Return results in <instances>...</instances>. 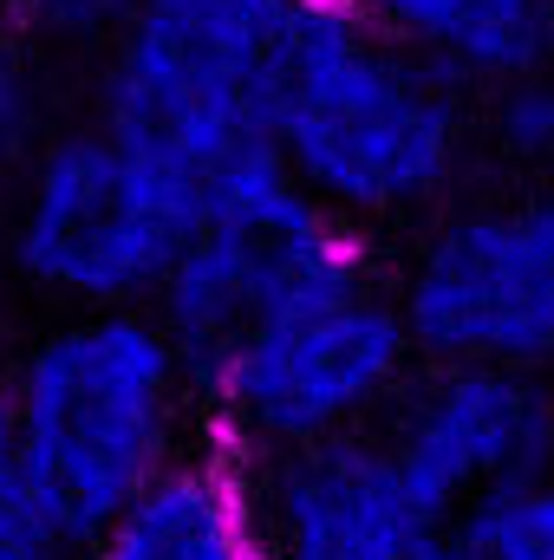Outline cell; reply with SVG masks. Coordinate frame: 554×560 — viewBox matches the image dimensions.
Instances as JSON below:
<instances>
[{
    "mask_svg": "<svg viewBox=\"0 0 554 560\" xmlns=\"http://www.w3.org/2000/svg\"><path fill=\"white\" fill-rule=\"evenodd\" d=\"M209 436L196 372L150 306L72 313L13 372V463L85 548Z\"/></svg>",
    "mask_w": 554,
    "mask_h": 560,
    "instance_id": "cell-1",
    "label": "cell"
},
{
    "mask_svg": "<svg viewBox=\"0 0 554 560\" xmlns=\"http://www.w3.org/2000/svg\"><path fill=\"white\" fill-rule=\"evenodd\" d=\"M268 150L339 222H399L430 209L463 170V85L392 46L372 20H300L268 79Z\"/></svg>",
    "mask_w": 554,
    "mask_h": 560,
    "instance_id": "cell-2",
    "label": "cell"
},
{
    "mask_svg": "<svg viewBox=\"0 0 554 560\" xmlns=\"http://www.w3.org/2000/svg\"><path fill=\"white\" fill-rule=\"evenodd\" d=\"M359 287H372L366 235L313 202L275 163V150H262L203 196L189 248L157 287L150 313L203 378L262 326Z\"/></svg>",
    "mask_w": 554,
    "mask_h": 560,
    "instance_id": "cell-3",
    "label": "cell"
},
{
    "mask_svg": "<svg viewBox=\"0 0 554 560\" xmlns=\"http://www.w3.org/2000/svg\"><path fill=\"white\" fill-rule=\"evenodd\" d=\"M203 196L143 170L99 125L53 131L13 183L7 255L39 293L79 313L150 306L170 280Z\"/></svg>",
    "mask_w": 554,
    "mask_h": 560,
    "instance_id": "cell-4",
    "label": "cell"
},
{
    "mask_svg": "<svg viewBox=\"0 0 554 560\" xmlns=\"http://www.w3.org/2000/svg\"><path fill=\"white\" fill-rule=\"evenodd\" d=\"M412 326L385 287L287 313L196 378L209 436L249 463L366 436L412 385Z\"/></svg>",
    "mask_w": 554,
    "mask_h": 560,
    "instance_id": "cell-5",
    "label": "cell"
},
{
    "mask_svg": "<svg viewBox=\"0 0 554 560\" xmlns=\"http://www.w3.org/2000/svg\"><path fill=\"white\" fill-rule=\"evenodd\" d=\"M392 300L430 365H554V183L443 215Z\"/></svg>",
    "mask_w": 554,
    "mask_h": 560,
    "instance_id": "cell-6",
    "label": "cell"
},
{
    "mask_svg": "<svg viewBox=\"0 0 554 560\" xmlns=\"http://www.w3.org/2000/svg\"><path fill=\"white\" fill-rule=\"evenodd\" d=\"M385 450L430 535L470 548L503 502L554 476V398L535 372L430 365L399 398Z\"/></svg>",
    "mask_w": 554,
    "mask_h": 560,
    "instance_id": "cell-7",
    "label": "cell"
},
{
    "mask_svg": "<svg viewBox=\"0 0 554 560\" xmlns=\"http://www.w3.org/2000/svg\"><path fill=\"white\" fill-rule=\"evenodd\" d=\"M118 150L143 170L209 196L229 170L268 150V79L131 20L99 59V118Z\"/></svg>",
    "mask_w": 554,
    "mask_h": 560,
    "instance_id": "cell-8",
    "label": "cell"
},
{
    "mask_svg": "<svg viewBox=\"0 0 554 560\" xmlns=\"http://www.w3.org/2000/svg\"><path fill=\"white\" fill-rule=\"evenodd\" d=\"M268 560H470L437 541L385 436H339L255 463Z\"/></svg>",
    "mask_w": 554,
    "mask_h": 560,
    "instance_id": "cell-9",
    "label": "cell"
},
{
    "mask_svg": "<svg viewBox=\"0 0 554 560\" xmlns=\"http://www.w3.org/2000/svg\"><path fill=\"white\" fill-rule=\"evenodd\" d=\"M79 560H268L255 463L203 436L118 522H105Z\"/></svg>",
    "mask_w": 554,
    "mask_h": 560,
    "instance_id": "cell-10",
    "label": "cell"
},
{
    "mask_svg": "<svg viewBox=\"0 0 554 560\" xmlns=\"http://www.w3.org/2000/svg\"><path fill=\"white\" fill-rule=\"evenodd\" d=\"M366 20L463 92L554 66V0H372Z\"/></svg>",
    "mask_w": 554,
    "mask_h": 560,
    "instance_id": "cell-11",
    "label": "cell"
},
{
    "mask_svg": "<svg viewBox=\"0 0 554 560\" xmlns=\"http://www.w3.org/2000/svg\"><path fill=\"white\" fill-rule=\"evenodd\" d=\"M138 20L255 72V79H275L280 52L307 13L293 0H138Z\"/></svg>",
    "mask_w": 554,
    "mask_h": 560,
    "instance_id": "cell-12",
    "label": "cell"
},
{
    "mask_svg": "<svg viewBox=\"0 0 554 560\" xmlns=\"http://www.w3.org/2000/svg\"><path fill=\"white\" fill-rule=\"evenodd\" d=\"M489 138L516 163H554V66L489 92Z\"/></svg>",
    "mask_w": 554,
    "mask_h": 560,
    "instance_id": "cell-13",
    "label": "cell"
},
{
    "mask_svg": "<svg viewBox=\"0 0 554 560\" xmlns=\"http://www.w3.org/2000/svg\"><path fill=\"white\" fill-rule=\"evenodd\" d=\"M470 560H554V476L522 489L516 502H503L476 528Z\"/></svg>",
    "mask_w": 554,
    "mask_h": 560,
    "instance_id": "cell-14",
    "label": "cell"
},
{
    "mask_svg": "<svg viewBox=\"0 0 554 560\" xmlns=\"http://www.w3.org/2000/svg\"><path fill=\"white\" fill-rule=\"evenodd\" d=\"M0 560H79V541L46 515V502L20 482V469L0 482Z\"/></svg>",
    "mask_w": 554,
    "mask_h": 560,
    "instance_id": "cell-15",
    "label": "cell"
},
{
    "mask_svg": "<svg viewBox=\"0 0 554 560\" xmlns=\"http://www.w3.org/2000/svg\"><path fill=\"white\" fill-rule=\"evenodd\" d=\"M46 143V112H39V85L26 79L20 52L0 59V183H20V170L39 156Z\"/></svg>",
    "mask_w": 554,
    "mask_h": 560,
    "instance_id": "cell-16",
    "label": "cell"
},
{
    "mask_svg": "<svg viewBox=\"0 0 554 560\" xmlns=\"http://www.w3.org/2000/svg\"><path fill=\"white\" fill-rule=\"evenodd\" d=\"M307 20H366L372 13V0H293Z\"/></svg>",
    "mask_w": 554,
    "mask_h": 560,
    "instance_id": "cell-17",
    "label": "cell"
},
{
    "mask_svg": "<svg viewBox=\"0 0 554 560\" xmlns=\"http://www.w3.org/2000/svg\"><path fill=\"white\" fill-rule=\"evenodd\" d=\"M13 378H0V482L13 476Z\"/></svg>",
    "mask_w": 554,
    "mask_h": 560,
    "instance_id": "cell-18",
    "label": "cell"
},
{
    "mask_svg": "<svg viewBox=\"0 0 554 560\" xmlns=\"http://www.w3.org/2000/svg\"><path fill=\"white\" fill-rule=\"evenodd\" d=\"M20 33H26V26H20V0H0V59L20 52Z\"/></svg>",
    "mask_w": 554,
    "mask_h": 560,
    "instance_id": "cell-19",
    "label": "cell"
}]
</instances>
